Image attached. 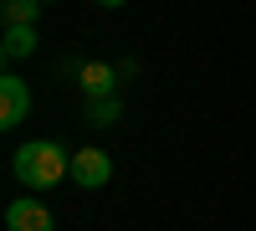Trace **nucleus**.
<instances>
[{
	"label": "nucleus",
	"mask_w": 256,
	"mask_h": 231,
	"mask_svg": "<svg viewBox=\"0 0 256 231\" xmlns=\"http://www.w3.org/2000/svg\"><path fill=\"white\" fill-rule=\"evenodd\" d=\"M10 175L26 185V190H52V185H62V180L72 175V154L62 149L56 139H31V144L16 149Z\"/></svg>",
	"instance_id": "obj_1"
},
{
	"label": "nucleus",
	"mask_w": 256,
	"mask_h": 231,
	"mask_svg": "<svg viewBox=\"0 0 256 231\" xmlns=\"http://www.w3.org/2000/svg\"><path fill=\"white\" fill-rule=\"evenodd\" d=\"M113 180V154L108 149H77L72 154V185L82 190H102Z\"/></svg>",
	"instance_id": "obj_2"
},
{
	"label": "nucleus",
	"mask_w": 256,
	"mask_h": 231,
	"mask_svg": "<svg viewBox=\"0 0 256 231\" xmlns=\"http://www.w3.org/2000/svg\"><path fill=\"white\" fill-rule=\"evenodd\" d=\"M26 113H31V88H26V77L6 72V77H0V129H16Z\"/></svg>",
	"instance_id": "obj_3"
},
{
	"label": "nucleus",
	"mask_w": 256,
	"mask_h": 231,
	"mask_svg": "<svg viewBox=\"0 0 256 231\" xmlns=\"http://www.w3.org/2000/svg\"><path fill=\"white\" fill-rule=\"evenodd\" d=\"M6 231H56V221L41 200H10L6 205Z\"/></svg>",
	"instance_id": "obj_4"
},
{
	"label": "nucleus",
	"mask_w": 256,
	"mask_h": 231,
	"mask_svg": "<svg viewBox=\"0 0 256 231\" xmlns=\"http://www.w3.org/2000/svg\"><path fill=\"white\" fill-rule=\"evenodd\" d=\"M113 82H118V72L108 67V62H82L77 67V88L88 98H113Z\"/></svg>",
	"instance_id": "obj_5"
},
{
	"label": "nucleus",
	"mask_w": 256,
	"mask_h": 231,
	"mask_svg": "<svg viewBox=\"0 0 256 231\" xmlns=\"http://www.w3.org/2000/svg\"><path fill=\"white\" fill-rule=\"evenodd\" d=\"M41 6H46V0H0V21H6V26H36Z\"/></svg>",
	"instance_id": "obj_6"
},
{
	"label": "nucleus",
	"mask_w": 256,
	"mask_h": 231,
	"mask_svg": "<svg viewBox=\"0 0 256 231\" xmlns=\"http://www.w3.org/2000/svg\"><path fill=\"white\" fill-rule=\"evenodd\" d=\"M0 52H6V62H20L36 52V26H6V41H0Z\"/></svg>",
	"instance_id": "obj_7"
},
{
	"label": "nucleus",
	"mask_w": 256,
	"mask_h": 231,
	"mask_svg": "<svg viewBox=\"0 0 256 231\" xmlns=\"http://www.w3.org/2000/svg\"><path fill=\"white\" fill-rule=\"evenodd\" d=\"M118 118H123L118 98H88V123H92V129H113Z\"/></svg>",
	"instance_id": "obj_8"
},
{
	"label": "nucleus",
	"mask_w": 256,
	"mask_h": 231,
	"mask_svg": "<svg viewBox=\"0 0 256 231\" xmlns=\"http://www.w3.org/2000/svg\"><path fill=\"white\" fill-rule=\"evenodd\" d=\"M98 6H108V11H118V6H128V0H98Z\"/></svg>",
	"instance_id": "obj_9"
},
{
	"label": "nucleus",
	"mask_w": 256,
	"mask_h": 231,
	"mask_svg": "<svg viewBox=\"0 0 256 231\" xmlns=\"http://www.w3.org/2000/svg\"><path fill=\"white\" fill-rule=\"evenodd\" d=\"M46 6H52V0H46Z\"/></svg>",
	"instance_id": "obj_10"
}]
</instances>
